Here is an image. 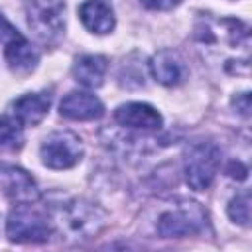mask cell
Wrapping results in <instances>:
<instances>
[{"instance_id":"obj_18","label":"cell","mask_w":252,"mask_h":252,"mask_svg":"<svg viewBox=\"0 0 252 252\" xmlns=\"http://www.w3.org/2000/svg\"><path fill=\"white\" fill-rule=\"evenodd\" d=\"M140 2L148 10H171V8L179 6L183 0H140Z\"/></svg>"},{"instance_id":"obj_10","label":"cell","mask_w":252,"mask_h":252,"mask_svg":"<svg viewBox=\"0 0 252 252\" xmlns=\"http://www.w3.org/2000/svg\"><path fill=\"white\" fill-rule=\"evenodd\" d=\"M59 114L69 120H96L104 114V104L98 96L87 91H71L59 104Z\"/></svg>"},{"instance_id":"obj_12","label":"cell","mask_w":252,"mask_h":252,"mask_svg":"<svg viewBox=\"0 0 252 252\" xmlns=\"http://www.w3.org/2000/svg\"><path fill=\"white\" fill-rule=\"evenodd\" d=\"M79 18L83 26L96 35L110 33L116 26L114 12L106 0H85L79 6Z\"/></svg>"},{"instance_id":"obj_4","label":"cell","mask_w":252,"mask_h":252,"mask_svg":"<svg viewBox=\"0 0 252 252\" xmlns=\"http://www.w3.org/2000/svg\"><path fill=\"white\" fill-rule=\"evenodd\" d=\"M156 228L163 238L195 236L207 228V213L197 201L181 199L158 217Z\"/></svg>"},{"instance_id":"obj_9","label":"cell","mask_w":252,"mask_h":252,"mask_svg":"<svg viewBox=\"0 0 252 252\" xmlns=\"http://www.w3.org/2000/svg\"><path fill=\"white\" fill-rule=\"evenodd\" d=\"M114 120L132 130H144V132H154L159 130L163 124L161 114L146 102H124L114 110Z\"/></svg>"},{"instance_id":"obj_19","label":"cell","mask_w":252,"mask_h":252,"mask_svg":"<svg viewBox=\"0 0 252 252\" xmlns=\"http://www.w3.org/2000/svg\"><path fill=\"white\" fill-rule=\"evenodd\" d=\"M232 104L234 108L242 114V116H248L250 114V93H240L232 98Z\"/></svg>"},{"instance_id":"obj_6","label":"cell","mask_w":252,"mask_h":252,"mask_svg":"<svg viewBox=\"0 0 252 252\" xmlns=\"http://www.w3.org/2000/svg\"><path fill=\"white\" fill-rule=\"evenodd\" d=\"M39 156L49 169H71L83 158V142L71 130H57L43 138Z\"/></svg>"},{"instance_id":"obj_2","label":"cell","mask_w":252,"mask_h":252,"mask_svg":"<svg viewBox=\"0 0 252 252\" xmlns=\"http://www.w3.org/2000/svg\"><path fill=\"white\" fill-rule=\"evenodd\" d=\"M53 232L51 217L39 211L33 203H16L6 219V236L18 244L47 242Z\"/></svg>"},{"instance_id":"obj_16","label":"cell","mask_w":252,"mask_h":252,"mask_svg":"<svg viewBox=\"0 0 252 252\" xmlns=\"http://www.w3.org/2000/svg\"><path fill=\"white\" fill-rule=\"evenodd\" d=\"M228 217L232 222L240 224V226H248L250 224V193L248 191H240L238 195H234L228 203Z\"/></svg>"},{"instance_id":"obj_8","label":"cell","mask_w":252,"mask_h":252,"mask_svg":"<svg viewBox=\"0 0 252 252\" xmlns=\"http://www.w3.org/2000/svg\"><path fill=\"white\" fill-rule=\"evenodd\" d=\"M148 69H150L152 79L163 87H177L189 75L183 57L173 49L156 51L148 61Z\"/></svg>"},{"instance_id":"obj_1","label":"cell","mask_w":252,"mask_h":252,"mask_svg":"<svg viewBox=\"0 0 252 252\" xmlns=\"http://www.w3.org/2000/svg\"><path fill=\"white\" fill-rule=\"evenodd\" d=\"M49 217L53 230L61 232L69 240L94 238L106 226V213L85 199H71L59 205Z\"/></svg>"},{"instance_id":"obj_15","label":"cell","mask_w":252,"mask_h":252,"mask_svg":"<svg viewBox=\"0 0 252 252\" xmlns=\"http://www.w3.org/2000/svg\"><path fill=\"white\" fill-rule=\"evenodd\" d=\"M24 142V130L16 116H0V150H16Z\"/></svg>"},{"instance_id":"obj_11","label":"cell","mask_w":252,"mask_h":252,"mask_svg":"<svg viewBox=\"0 0 252 252\" xmlns=\"http://www.w3.org/2000/svg\"><path fill=\"white\" fill-rule=\"evenodd\" d=\"M49 106H51V93H47V91L26 93L12 102V112L20 120L22 126L24 124L35 126L47 116Z\"/></svg>"},{"instance_id":"obj_3","label":"cell","mask_w":252,"mask_h":252,"mask_svg":"<svg viewBox=\"0 0 252 252\" xmlns=\"http://www.w3.org/2000/svg\"><path fill=\"white\" fill-rule=\"evenodd\" d=\"M26 22L41 45H55L65 35V0H24Z\"/></svg>"},{"instance_id":"obj_13","label":"cell","mask_w":252,"mask_h":252,"mask_svg":"<svg viewBox=\"0 0 252 252\" xmlns=\"http://www.w3.org/2000/svg\"><path fill=\"white\" fill-rule=\"evenodd\" d=\"M106 71H108V59L104 55H94V53L79 55L73 65L75 81L87 89H98L104 83Z\"/></svg>"},{"instance_id":"obj_17","label":"cell","mask_w":252,"mask_h":252,"mask_svg":"<svg viewBox=\"0 0 252 252\" xmlns=\"http://www.w3.org/2000/svg\"><path fill=\"white\" fill-rule=\"evenodd\" d=\"M22 33L0 14V43H4V45H8L10 41H14L16 37H20Z\"/></svg>"},{"instance_id":"obj_5","label":"cell","mask_w":252,"mask_h":252,"mask_svg":"<svg viewBox=\"0 0 252 252\" xmlns=\"http://www.w3.org/2000/svg\"><path fill=\"white\" fill-rule=\"evenodd\" d=\"M220 158H222V152L215 142L203 140V142L191 144L183 158V173H185L187 185L193 191L209 189L219 173Z\"/></svg>"},{"instance_id":"obj_7","label":"cell","mask_w":252,"mask_h":252,"mask_svg":"<svg viewBox=\"0 0 252 252\" xmlns=\"http://www.w3.org/2000/svg\"><path fill=\"white\" fill-rule=\"evenodd\" d=\"M0 189L14 203H35L39 199V187L35 179L18 165H0Z\"/></svg>"},{"instance_id":"obj_14","label":"cell","mask_w":252,"mask_h":252,"mask_svg":"<svg viewBox=\"0 0 252 252\" xmlns=\"http://www.w3.org/2000/svg\"><path fill=\"white\" fill-rule=\"evenodd\" d=\"M4 57L16 75H30L39 63V51L24 35L16 37L4 47Z\"/></svg>"}]
</instances>
